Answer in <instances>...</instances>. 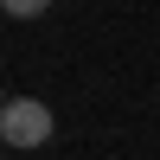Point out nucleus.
I'll return each instance as SVG.
<instances>
[{
  "label": "nucleus",
  "instance_id": "1",
  "mask_svg": "<svg viewBox=\"0 0 160 160\" xmlns=\"http://www.w3.org/2000/svg\"><path fill=\"white\" fill-rule=\"evenodd\" d=\"M0 141H7V148H45L51 141V109L38 96H13L7 109H0Z\"/></svg>",
  "mask_w": 160,
  "mask_h": 160
},
{
  "label": "nucleus",
  "instance_id": "2",
  "mask_svg": "<svg viewBox=\"0 0 160 160\" xmlns=\"http://www.w3.org/2000/svg\"><path fill=\"white\" fill-rule=\"evenodd\" d=\"M0 7H7V13H13V19H38V13H45V7H51V0H0Z\"/></svg>",
  "mask_w": 160,
  "mask_h": 160
}]
</instances>
